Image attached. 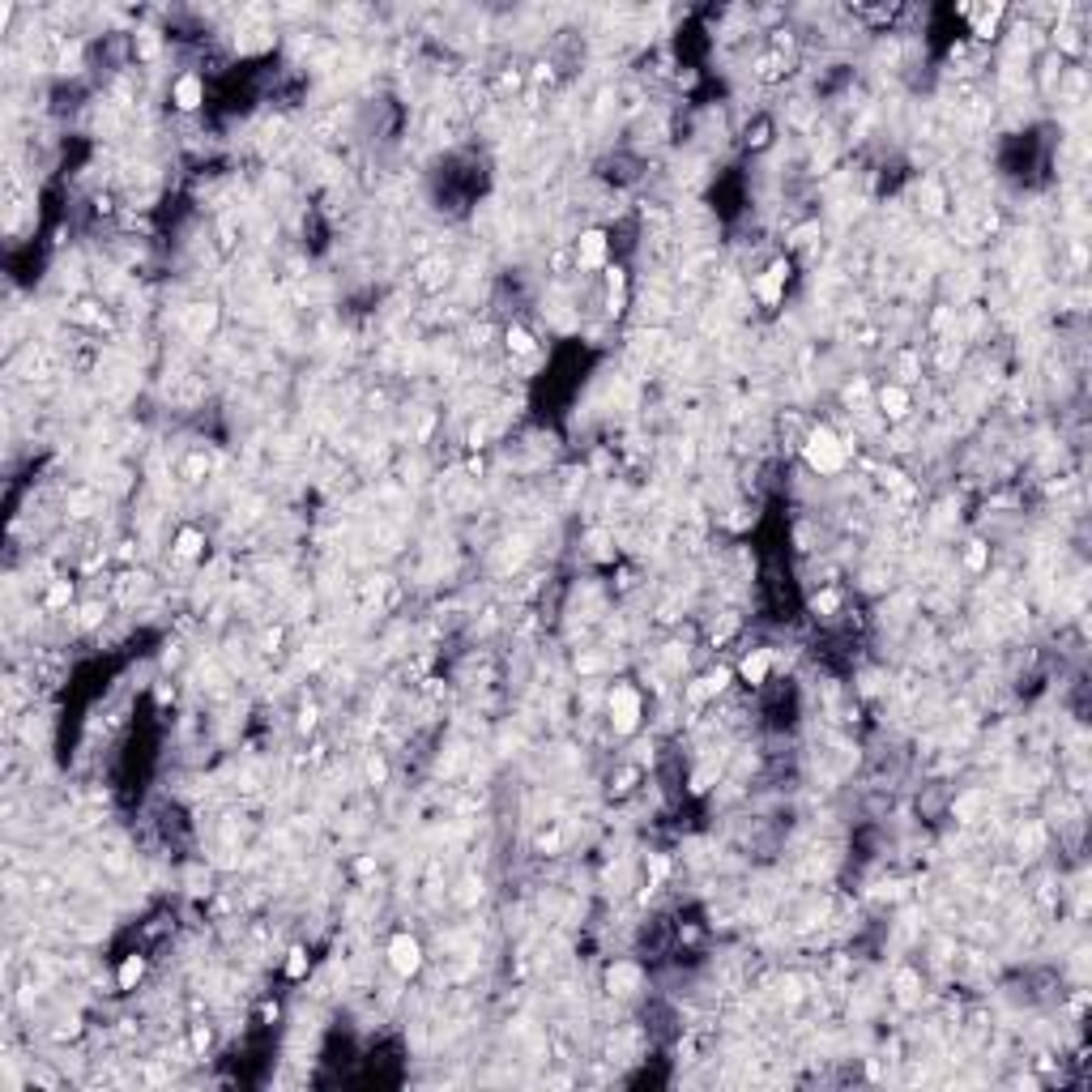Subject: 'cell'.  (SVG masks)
Masks as SVG:
<instances>
[{
    "label": "cell",
    "instance_id": "10",
    "mask_svg": "<svg viewBox=\"0 0 1092 1092\" xmlns=\"http://www.w3.org/2000/svg\"><path fill=\"white\" fill-rule=\"evenodd\" d=\"M141 973H145V956H141V952L124 956L120 969H116V986H120V990H133L137 981H141Z\"/></svg>",
    "mask_w": 1092,
    "mask_h": 1092
},
{
    "label": "cell",
    "instance_id": "2",
    "mask_svg": "<svg viewBox=\"0 0 1092 1092\" xmlns=\"http://www.w3.org/2000/svg\"><path fill=\"white\" fill-rule=\"evenodd\" d=\"M640 691H632V687H614L610 691V721H614V730L619 734H632L636 725H640Z\"/></svg>",
    "mask_w": 1092,
    "mask_h": 1092
},
{
    "label": "cell",
    "instance_id": "7",
    "mask_svg": "<svg viewBox=\"0 0 1092 1092\" xmlns=\"http://www.w3.org/2000/svg\"><path fill=\"white\" fill-rule=\"evenodd\" d=\"M576 261H580V265H602V261H606V235H602V231H585V235H580Z\"/></svg>",
    "mask_w": 1092,
    "mask_h": 1092
},
{
    "label": "cell",
    "instance_id": "11",
    "mask_svg": "<svg viewBox=\"0 0 1092 1092\" xmlns=\"http://www.w3.org/2000/svg\"><path fill=\"white\" fill-rule=\"evenodd\" d=\"M201 546H205V533L193 529V525L175 533V555H179V559H197V555H201Z\"/></svg>",
    "mask_w": 1092,
    "mask_h": 1092
},
{
    "label": "cell",
    "instance_id": "4",
    "mask_svg": "<svg viewBox=\"0 0 1092 1092\" xmlns=\"http://www.w3.org/2000/svg\"><path fill=\"white\" fill-rule=\"evenodd\" d=\"M171 103L179 107V112H197V107L205 103V78H201V73H179V78L171 82Z\"/></svg>",
    "mask_w": 1092,
    "mask_h": 1092
},
{
    "label": "cell",
    "instance_id": "3",
    "mask_svg": "<svg viewBox=\"0 0 1092 1092\" xmlns=\"http://www.w3.org/2000/svg\"><path fill=\"white\" fill-rule=\"evenodd\" d=\"M388 969L397 977H414L423 969V943L414 934H393L388 943Z\"/></svg>",
    "mask_w": 1092,
    "mask_h": 1092
},
{
    "label": "cell",
    "instance_id": "8",
    "mask_svg": "<svg viewBox=\"0 0 1092 1092\" xmlns=\"http://www.w3.org/2000/svg\"><path fill=\"white\" fill-rule=\"evenodd\" d=\"M785 68H789V60H785V52L777 48V52H769V56H759L755 64H751V73L759 82H781L785 78Z\"/></svg>",
    "mask_w": 1092,
    "mask_h": 1092
},
{
    "label": "cell",
    "instance_id": "5",
    "mask_svg": "<svg viewBox=\"0 0 1092 1092\" xmlns=\"http://www.w3.org/2000/svg\"><path fill=\"white\" fill-rule=\"evenodd\" d=\"M909 406H914V397H909L904 384H884V388H879V410H884L892 423H900V418L909 414Z\"/></svg>",
    "mask_w": 1092,
    "mask_h": 1092
},
{
    "label": "cell",
    "instance_id": "12",
    "mask_svg": "<svg viewBox=\"0 0 1092 1092\" xmlns=\"http://www.w3.org/2000/svg\"><path fill=\"white\" fill-rule=\"evenodd\" d=\"M503 342H508V354H533V350H538L533 333H529V329H521V324H513V329L503 333Z\"/></svg>",
    "mask_w": 1092,
    "mask_h": 1092
},
{
    "label": "cell",
    "instance_id": "9",
    "mask_svg": "<svg viewBox=\"0 0 1092 1092\" xmlns=\"http://www.w3.org/2000/svg\"><path fill=\"white\" fill-rule=\"evenodd\" d=\"M769 670H773V658H769V649H751L747 658H743V679H747L751 687H759L764 679H769Z\"/></svg>",
    "mask_w": 1092,
    "mask_h": 1092
},
{
    "label": "cell",
    "instance_id": "13",
    "mask_svg": "<svg viewBox=\"0 0 1092 1092\" xmlns=\"http://www.w3.org/2000/svg\"><path fill=\"white\" fill-rule=\"evenodd\" d=\"M213 324H218V308H213V303H197V308L188 312V329H193V333H209Z\"/></svg>",
    "mask_w": 1092,
    "mask_h": 1092
},
{
    "label": "cell",
    "instance_id": "14",
    "mask_svg": "<svg viewBox=\"0 0 1092 1092\" xmlns=\"http://www.w3.org/2000/svg\"><path fill=\"white\" fill-rule=\"evenodd\" d=\"M68 598H73V585H68V580H56V585H52V594H48V610L64 606Z\"/></svg>",
    "mask_w": 1092,
    "mask_h": 1092
},
{
    "label": "cell",
    "instance_id": "6",
    "mask_svg": "<svg viewBox=\"0 0 1092 1092\" xmlns=\"http://www.w3.org/2000/svg\"><path fill=\"white\" fill-rule=\"evenodd\" d=\"M1003 5H981V9H964V18L973 22V34L977 39H994V30H999V22H1003Z\"/></svg>",
    "mask_w": 1092,
    "mask_h": 1092
},
{
    "label": "cell",
    "instance_id": "1",
    "mask_svg": "<svg viewBox=\"0 0 1092 1092\" xmlns=\"http://www.w3.org/2000/svg\"><path fill=\"white\" fill-rule=\"evenodd\" d=\"M845 457H849V444L836 440L832 431H815L807 440V461H811V469H819V474H836V469L845 465Z\"/></svg>",
    "mask_w": 1092,
    "mask_h": 1092
},
{
    "label": "cell",
    "instance_id": "15",
    "mask_svg": "<svg viewBox=\"0 0 1092 1092\" xmlns=\"http://www.w3.org/2000/svg\"><path fill=\"white\" fill-rule=\"evenodd\" d=\"M303 973H308V952L295 948V952H290V960H286V977H303Z\"/></svg>",
    "mask_w": 1092,
    "mask_h": 1092
}]
</instances>
